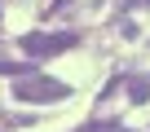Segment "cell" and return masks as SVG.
Listing matches in <instances>:
<instances>
[{"instance_id":"cell-1","label":"cell","mask_w":150,"mask_h":132,"mask_svg":"<svg viewBox=\"0 0 150 132\" xmlns=\"http://www.w3.org/2000/svg\"><path fill=\"white\" fill-rule=\"evenodd\" d=\"M13 97H18V101H40V106H49V101H66V97H71V84L49 79V75H27V79L13 84Z\"/></svg>"},{"instance_id":"cell-2","label":"cell","mask_w":150,"mask_h":132,"mask_svg":"<svg viewBox=\"0 0 150 132\" xmlns=\"http://www.w3.org/2000/svg\"><path fill=\"white\" fill-rule=\"evenodd\" d=\"M22 53L27 57H53V53H66V48H75V44H80V35H75V31H27L22 40Z\"/></svg>"},{"instance_id":"cell-3","label":"cell","mask_w":150,"mask_h":132,"mask_svg":"<svg viewBox=\"0 0 150 132\" xmlns=\"http://www.w3.org/2000/svg\"><path fill=\"white\" fill-rule=\"evenodd\" d=\"M128 88H132L128 97H132L137 106H141V101H150V75H137V79H128Z\"/></svg>"},{"instance_id":"cell-4","label":"cell","mask_w":150,"mask_h":132,"mask_svg":"<svg viewBox=\"0 0 150 132\" xmlns=\"http://www.w3.org/2000/svg\"><path fill=\"white\" fill-rule=\"evenodd\" d=\"M93 132H119V123H93Z\"/></svg>"},{"instance_id":"cell-5","label":"cell","mask_w":150,"mask_h":132,"mask_svg":"<svg viewBox=\"0 0 150 132\" xmlns=\"http://www.w3.org/2000/svg\"><path fill=\"white\" fill-rule=\"evenodd\" d=\"M75 132H93V128H75Z\"/></svg>"}]
</instances>
